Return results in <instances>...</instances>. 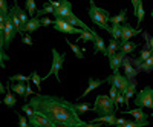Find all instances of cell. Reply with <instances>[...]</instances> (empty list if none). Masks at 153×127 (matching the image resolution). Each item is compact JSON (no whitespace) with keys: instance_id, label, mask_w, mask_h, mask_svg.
<instances>
[{"instance_id":"c3c4849f","label":"cell","mask_w":153,"mask_h":127,"mask_svg":"<svg viewBox=\"0 0 153 127\" xmlns=\"http://www.w3.org/2000/svg\"><path fill=\"white\" fill-rule=\"evenodd\" d=\"M0 94H2V95L6 94V89H5V86L2 84V80H0Z\"/></svg>"},{"instance_id":"9c48e42d","label":"cell","mask_w":153,"mask_h":127,"mask_svg":"<svg viewBox=\"0 0 153 127\" xmlns=\"http://www.w3.org/2000/svg\"><path fill=\"white\" fill-rule=\"evenodd\" d=\"M74 14L72 12V3L69 2V0H61V6L58 9H55L54 12V17L55 19H63V20H66L68 17H71Z\"/></svg>"},{"instance_id":"d6a6232c","label":"cell","mask_w":153,"mask_h":127,"mask_svg":"<svg viewBox=\"0 0 153 127\" xmlns=\"http://www.w3.org/2000/svg\"><path fill=\"white\" fill-rule=\"evenodd\" d=\"M31 81H34V84L37 86V89H42V86H40V84H42L43 78H42L40 75H38V74L35 72V71H34V72L31 74Z\"/></svg>"},{"instance_id":"11a10c76","label":"cell","mask_w":153,"mask_h":127,"mask_svg":"<svg viewBox=\"0 0 153 127\" xmlns=\"http://www.w3.org/2000/svg\"><path fill=\"white\" fill-rule=\"evenodd\" d=\"M152 127H153V126H152Z\"/></svg>"},{"instance_id":"ba28073f","label":"cell","mask_w":153,"mask_h":127,"mask_svg":"<svg viewBox=\"0 0 153 127\" xmlns=\"http://www.w3.org/2000/svg\"><path fill=\"white\" fill-rule=\"evenodd\" d=\"M17 29L14 26V23H12V19L9 16V12H8V17H6V22H5V31H3V37H5V48H9V45L12 43V40H14V37H16Z\"/></svg>"},{"instance_id":"8992f818","label":"cell","mask_w":153,"mask_h":127,"mask_svg":"<svg viewBox=\"0 0 153 127\" xmlns=\"http://www.w3.org/2000/svg\"><path fill=\"white\" fill-rule=\"evenodd\" d=\"M106 81L110 86H115L121 94H126L127 87H129V83H130V80L127 78L126 75H121L120 72H113L112 75H109V77L106 78Z\"/></svg>"},{"instance_id":"db71d44e","label":"cell","mask_w":153,"mask_h":127,"mask_svg":"<svg viewBox=\"0 0 153 127\" xmlns=\"http://www.w3.org/2000/svg\"><path fill=\"white\" fill-rule=\"evenodd\" d=\"M31 127H32V126H31Z\"/></svg>"},{"instance_id":"60d3db41","label":"cell","mask_w":153,"mask_h":127,"mask_svg":"<svg viewBox=\"0 0 153 127\" xmlns=\"http://www.w3.org/2000/svg\"><path fill=\"white\" fill-rule=\"evenodd\" d=\"M117 95H118V89L115 87V86H112V87H110V91H109V97L115 100V98H117Z\"/></svg>"},{"instance_id":"e0dca14e","label":"cell","mask_w":153,"mask_h":127,"mask_svg":"<svg viewBox=\"0 0 153 127\" xmlns=\"http://www.w3.org/2000/svg\"><path fill=\"white\" fill-rule=\"evenodd\" d=\"M117 117H115V113H110V115H104V117H98V118H94L91 123H103V124H106V126H110V127H113V126H117Z\"/></svg>"},{"instance_id":"836d02e7","label":"cell","mask_w":153,"mask_h":127,"mask_svg":"<svg viewBox=\"0 0 153 127\" xmlns=\"http://www.w3.org/2000/svg\"><path fill=\"white\" fill-rule=\"evenodd\" d=\"M113 127H147V124H146V123H138V121H135V123L127 121L126 124H121V126H113Z\"/></svg>"},{"instance_id":"7a4b0ae2","label":"cell","mask_w":153,"mask_h":127,"mask_svg":"<svg viewBox=\"0 0 153 127\" xmlns=\"http://www.w3.org/2000/svg\"><path fill=\"white\" fill-rule=\"evenodd\" d=\"M87 14H89V17H91L92 23L97 25L98 28L104 29V31H107V32L110 31V26L107 25L109 20H110V14H109L106 9L97 6L94 0H91V6H89V9H87Z\"/></svg>"},{"instance_id":"484cf974","label":"cell","mask_w":153,"mask_h":127,"mask_svg":"<svg viewBox=\"0 0 153 127\" xmlns=\"http://www.w3.org/2000/svg\"><path fill=\"white\" fill-rule=\"evenodd\" d=\"M54 12H55V8L52 6V5H51V3H45L43 5V8L42 9H38L37 11V14L35 16H38V17H42V16H48V14H54Z\"/></svg>"},{"instance_id":"7402d4cb","label":"cell","mask_w":153,"mask_h":127,"mask_svg":"<svg viewBox=\"0 0 153 127\" xmlns=\"http://www.w3.org/2000/svg\"><path fill=\"white\" fill-rule=\"evenodd\" d=\"M120 51V45H118V40H115V39H112L110 40V43H109V46H107V58L110 60L115 54H117Z\"/></svg>"},{"instance_id":"ab89813d","label":"cell","mask_w":153,"mask_h":127,"mask_svg":"<svg viewBox=\"0 0 153 127\" xmlns=\"http://www.w3.org/2000/svg\"><path fill=\"white\" fill-rule=\"evenodd\" d=\"M0 9H2L5 14H8V12H9V8H8V2H6V0H0Z\"/></svg>"},{"instance_id":"f35d334b","label":"cell","mask_w":153,"mask_h":127,"mask_svg":"<svg viewBox=\"0 0 153 127\" xmlns=\"http://www.w3.org/2000/svg\"><path fill=\"white\" fill-rule=\"evenodd\" d=\"M22 43H25V45H34V42H32V39H31V35L26 32L25 35H22Z\"/></svg>"},{"instance_id":"3957f363","label":"cell","mask_w":153,"mask_h":127,"mask_svg":"<svg viewBox=\"0 0 153 127\" xmlns=\"http://www.w3.org/2000/svg\"><path fill=\"white\" fill-rule=\"evenodd\" d=\"M118 110L115 100L110 98L109 95H97L95 97V104H94V112L98 117H104V115H110Z\"/></svg>"},{"instance_id":"681fc988","label":"cell","mask_w":153,"mask_h":127,"mask_svg":"<svg viewBox=\"0 0 153 127\" xmlns=\"http://www.w3.org/2000/svg\"><path fill=\"white\" fill-rule=\"evenodd\" d=\"M127 123V120H124V118H118L117 120V126H121V124H126Z\"/></svg>"},{"instance_id":"816d5d0a","label":"cell","mask_w":153,"mask_h":127,"mask_svg":"<svg viewBox=\"0 0 153 127\" xmlns=\"http://www.w3.org/2000/svg\"><path fill=\"white\" fill-rule=\"evenodd\" d=\"M150 16H152V17H153V9H152V12H150Z\"/></svg>"},{"instance_id":"d6986e66","label":"cell","mask_w":153,"mask_h":127,"mask_svg":"<svg viewBox=\"0 0 153 127\" xmlns=\"http://www.w3.org/2000/svg\"><path fill=\"white\" fill-rule=\"evenodd\" d=\"M109 22H110L112 25H123V23H127V9H126V8L121 9V11H120V14L110 17Z\"/></svg>"},{"instance_id":"30bf717a","label":"cell","mask_w":153,"mask_h":127,"mask_svg":"<svg viewBox=\"0 0 153 127\" xmlns=\"http://www.w3.org/2000/svg\"><path fill=\"white\" fill-rule=\"evenodd\" d=\"M121 28H123V37H121V40L118 42L120 46L124 45L126 42H129L132 37H135V35H138V34H141V32H143L141 29H135V28H132L129 23H123V25H121Z\"/></svg>"},{"instance_id":"4fadbf2b","label":"cell","mask_w":153,"mask_h":127,"mask_svg":"<svg viewBox=\"0 0 153 127\" xmlns=\"http://www.w3.org/2000/svg\"><path fill=\"white\" fill-rule=\"evenodd\" d=\"M126 57H127V55L123 52V51H118V52L109 60V61H110V63H109L110 69H112L113 72H118V71H120V66H123V61H124Z\"/></svg>"},{"instance_id":"bcb514c9","label":"cell","mask_w":153,"mask_h":127,"mask_svg":"<svg viewBox=\"0 0 153 127\" xmlns=\"http://www.w3.org/2000/svg\"><path fill=\"white\" fill-rule=\"evenodd\" d=\"M31 95H32V89H31V86H29V83H28V84H26V94H25L23 98L26 100V98H29Z\"/></svg>"},{"instance_id":"7bdbcfd3","label":"cell","mask_w":153,"mask_h":127,"mask_svg":"<svg viewBox=\"0 0 153 127\" xmlns=\"http://www.w3.org/2000/svg\"><path fill=\"white\" fill-rule=\"evenodd\" d=\"M52 23H54V20H51L48 17H43L42 19V26H49V25H52Z\"/></svg>"},{"instance_id":"9a60e30c","label":"cell","mask_w":153,"mask_h":127,"mask_svg":"<svg viewBox=\"0 0 153 127\" xmlns=\"http://www.w3.org/2000/svg\"><path fill=\"white\" fill-rule=\"evenodd\" d=\"M26 84L28 83H25V81H16V83H11V86H9V83H8V89H11L16 95L23 98L25 94H26Z\"/></svg>"},{"instance_id":"f6af8a7d","label":"cell","mask_w":153,"mask_h":127,"mask_svg":"<svg viewBox=\"0 0 153 127\" xmlns=\"http://www.w3.org/2000/svg\"><path fill=\"white\" fill-rule=\"evenodd\" d=\"M132 2V8H133V12L138 9V6H139V3H143V0H130Z\"/></svg>"},{"instance_id":"2e32d148","label":"cell","mask_w":153,"mask_h":127,"mask_svg":"<svg viewBox=\"0 0 153 127\" xmlns=\"http://www.w3.org/2000/svg\"><path fill=\"white\" fill-rule=\"evenodd\" d=\"M94 35H95V42H94V49H95V52H94V54L101 52L103 55H106V57H107V46H106L104 40L101 39V37H100L97 32H94Z\"/></svg>"},{"instance_id":"83f0119b","label":"cell","mask_w":153,"mask_h":127,"mask_svg":"<svg viewBox=\"0 0 153 127\" xmlns=\"http://www.w3.org/2000/svg\"><path fill=\"white\" fill-rule=\"evenodd\" d=\"M25 8L28 11V16L34 17L37 14V5H35V0H25Z\"/></svg>"},{"instance_id":"7dc6e473","label":"cell","mask_w":153,"mask_h":127,"mask_svg":"<svg viewBox=\"0 0 153 127\" xmlns=\"http://www.w3.org/2000/svg\"><path fill=\"white\" fill-rule=\"evenodd\" d=\"M0 51H5V37H3V32H0Z\"/></svg>"},{"instance_id":"5b68a950","label":"cell","mask_w":153,"mask_h":127,"mask_svg":"<svg viewBox=\"0 0 153 127\" xmlns=\"http://www.w3.org/2000/svg\"><path fill=\"white\" fill-rule=\"evenodd\" d=\"M136 107H149L153 110V87H144L143 91H139L135 98Z\"/></svg>"},{"instance_id":"f907efd6","label":"cell","mask_w":153,"mask_h":127,"mask_svg":"<svg viewBox=\"0 0 153 127\" xmlns=\"http://www.w3.org/2000/svg\"><path fill=\"white\" fill-rule=\"evenodd\" d=\"M60 127H74V126H60Z\"/></svg>"},{"instance_id":"6da1fadb","label":"cell","mask_w":153,"mask_h":127,"mask_svg":"<svg viewBox=\"0 0 153 127\" xmlns=\"http://www.w3.org/2000/svg\"><path fill=\"white\" fill-rule=\"evenodd\" d=\"M34 112L42 113L43 117L52 120L58 126H74V127H83L86 121H83L75 110V106L71 101L52 97V95H42L35 94L29 98L28 103Z\"/></svg>"},{"instance_id":"e575fe53","label":"cell","mask_w":153,"mask_h":127,"mask_svg":"<svg viewBox=\"0 0 153 127\" xmlns=\"http://www.w3.org/2000/svg\"><path fill=\"white\" fill-rule=\"evenodd\" d=\"M17 117H19V127H31V124H29V121L25 118L22 113H19L17 112Z\"/></svg>"},{"instance_id":"52a82bcc","label":"cell","mask_w":153,"mask_h":127,"mask_svg":"<svg viewBox=\"0 0 153 127\" xmlns=\"http://www.w3.org/2000/svg\"><path fill=\"white\" fill-rule=\"evenodd\" d=\"M52 26H54L55 31L63 32V34H78V35H80V34L84 31V29H81V28L74 26V25H71L68 20H63V19H55L54 23H52Z\"/></svg>"},{"instance_id":"ffe728a7","label":"cell","mask_w":153,"mask_h":127,"mask_svg":"<svg viewBox=\"0 0 153 127\" xmlns=\"http://www.w3.org/2000/svg\"><path fill=\"white\" fill-rule=\"evenodd\" d=\"M136 81L135 80H130V83H129V87H127V91H126V94H124V97H126V104L129 106V101H130V98H133L135 97V94H136Z\"/></svg>"},{"instance_id":"ee69618b","label":"cell","mask_w":153,"mask_h":127,"mask_svg":"<svg viewBox=\"0 0 153 127\" xmlns=\"http://www.w3.org/2000/svg\"><path fill=\"white\" fill-rule=\"evenodd\" d=\"M46 2H48V3H51L55 9H58V8L61 6V0H60V2H55V0H46Z\"/></svg>"},{"instance_id":"7c38bea8","label":"cell","mask_w":153,"mask_h":127,"mask_svg":"<svg viewBox=\"0 0 153 127\" xmlns=\"http://www.w3.org/2000/svg\"><path fill=\"white\" fill-rule=\"evenodd\" d=\"M124 113H129V115H132L138 123H146V124H149L147 123V120H149V113H146L144 110H143V107H136V109H127V110H124Z\"/></svg>"},{"instance_id":"f1b7e54d","label":"cell","mask_w":153,"mask_h":127,"mask_svg":"<svg viewBox=\"0 0 153 127\" xmlns=\"http://www.w3.org/2000/svg\"><path fill=\"white\" fill-rule=\"evenodd\" d=\"M66 43L69 45V48L72 49V52L75 54V57H76V58H80V60H83V58H84V51H83L81 48H78V46L74 45V43H71L68 39H66Z\"/></svg>"},{"instance_id":"4dcf8cb0","label":"cell","mask_w":153,"mask_h":127,"mask_svg":"<svg viewBox=\"0 0 153 127\" xmlns=\"http://www.w3.org/2000/svg\"><path fill=\"white\" fill-rule=\"evenodd\" d=\"M16 81H25V83H29L31 81V75L26 77V75H22V74H17V75H12V77L8 78V83H16Z\"/></svg>"},{"instance_id":"74e56055","label":"cell","mask_w":153,"mask_h":127,"mask_svg":"<svg viewBox=\"0 0 153 127\" xmlns=\"http://www.w3.org/2000/svg\"><path fill=\"white\" fill-rule=\"evenodd\" d=\"M143 35H144V39H146V42H147V48H150V49L153 51V37H150L146 31L143 32Z\"/></svg>"},{"instance_id":"44dd1931","label":"cell","mask_w":153,"mask_h":127,"mask_svg":"<svg viewBox=\"0 0 153 127\" xmlns=\"http://www.w3.org/2000/svg\"><path fill=\"white\" fill-rule=\"evenodd\" d=\"M138 46H139L138 43H133L132 40H129V42H126L124 45H121V46H120V51H123V52H124L126 55H129V54H132V52H133V51H135Z\"/></svg>"},{"instance_id":"f5cc1de1","label":"cell","mask_w":153,"mask_h":127,"mask_svg":"<svg viewBox=\"0 0 153 127\" xmlns=\"http://www.w3.org/2000/svg\"><path fill=\"white\" fill-rule=\"evenodd\" d=\"M0 14H5V12H3V11H2V9H0Z\"/></svg>"},{"instance_id":"d590c367","label":"cell","mask_w":153,"mask_h":127,"mask_svg":"<svg viewBox=\"0 0 153 127\" xmlns=\"http://www.w3.org/2000/svg\"><path fill=\"white\" fill-rule=\"evenodd\" d=\"M124 103H126V97H124V94H121L118 91V95H117V98H115V104H117V107L120 109V106L124 104Z\"/></svg>"},{"instance_id":"5bb4252c","label":"cell","mask_w":153,"mask_h":127,"mask_svg":"<svg viewBox=\"0 0 153 127\" xmlns=\"http://www.w3.org/2000/svg\"><path fill=\"white\" fill-rule=\"evenodd\" d=\"M42 26V17H38V16H34L29 19V22L25 25V28H23V32H28V34H32L35 32L38 28Z\"/></svg>"},{"instance_id":"b9f144b4","label":"cell","mask_w":153,"mask_h":127,"mask_svg":"<svg viewBox=\"0 0 153 127\" xmlns=\"http://www.w3.org/2000/svg\"><path fill=\"white\" fill-rule=\"evenodd\" d=\"M103 123H91V121H86L83 127H101Z\"/></svg>"},{"instance_id":"cb8c5ba5","label":"cell","mask_w":153,"mask_h":127,"mask_svg":"<svg viewBox=\"0 0 153 127\" xmlns=\"http://www.w3.org/2000/svg\"><path fill=\"white\" fill-rule=\"evenodd\" d=\"M109 34L112 35V39H115V40L120 42L121 37H123V28H121V25H112Z\"/></svg>"},{"instance_id":"1f68e13d","label":"cell","mask_w":153,"mask_h":127,"mask_svg":"<svg viewBox=\"0 0 153 127\" xmlns=\"http://www.w3.org/2000/svg\"><path fill=\"white\" fill-rule=\"evenodd\" d=\"M74 106H75V110L78 112V115H83V113L89 112V109H91L89 103H74Z\"/></svg>"},{"instance_id":"f546056e","label":"cell","mask_w":153,"mask_h":127,"mask_svg":"<svg viewBox=\"0 0 153 127\" xmlns=\"http://www.w3.org/2000/svg\"><path fill=\"white\" fill-rule=\"evenodd\" d=\"M133 16H136V19H138V25H141V22L144 20V16H146V9H144V2L143 3H139V6H138V9L133 12Z\"/></svg>"},{"instance_id":"d4e9b609","label":"cell","mask_w":153,"mask_h":127,"mask_svg":"<svg viewBox=\"0 0 153 127\" xmlns=\"http://www.w3.org/2000/svg\"><path fill=\"white\" fill-rule=\"evenodd\" d=\"M94 32L95 31H83L81 34H80V37L76 39V42H83V43H86V42H95V35H94Z\"/></svg>"},{"instance_id":"277c9868","label":"cell","mask_w":153,"mask_h":127,"mask_svg":"<svg viewBox=\"0 0 153 127\" xmlns=\"http://www.w3.org/2000/svg\"><path fill=\"white\" fill-rule=\"evenodd\" d=\"M65 58H66L65 54H58V51H57L55 48H52V65H51L49 74L45 75L43 80H48L51 75H54V77L57 78V81L61 83V80H60V77H58V74H60V71L63 69V65H65Z\"/></svg>"},{"instance_id":"8fae6325","label":"cell","mask_w":153,"mask_h":127,"mask_svg":"<svg viewBox=\"0 0 153 127\" xmlns=\"http://www.w3.org/2000/svg\"><path fill=\"white\" fill-rule=\"evenodd\" d=\"M123 68L126 71V77L129 78V80H133L136 75H138V69L133 66V58L126 57L124 61H123Z\"/></svg>"},{"instance_id":"4316f807","label":"cell","mask_w":153,"mask_h":127,"mask_svg":"<svg viewBox=\"0 0 153 127\" xmlns=\"http://www.w3.org/2000/svg\"><path fill=\"white\" fill-rule=\"evenodd\" d=\"M3 104H6L8 107H14L16 104H17V98L12 95L11 92H9V89H8V92L5 94V98H3V101H2Z\"/></svg>"},{"instance_id":"ac0fdd59","label":"cell","mask_w":153,"mask_h":127,"mask_svg":"<svg viewBox=\"0 0 153 127\" xmlns=\"http://www.w3.org/2000/svg\"><path fill=\"white\" fill-rule=\"evenodd\" d=\"M106 80H95V78H92V77H89V80H87V83H89V86H87V89L83 92V95H80V98H84L87 94H91L94 89H98L101 84H103Z\"/></svg>"},{"instance_id":"603a6c76","label":"cell","mask_w":153,"mask_h":127,"mask_svg":"<svg viewBox=\"0 0 153 127\" xmlns=\"http://www.w3.org/2000/svg\"><path fill=\"white\" fill-rule=\"evenodd\" d=\"M138 71H144V72H152V69H153V55L150 57V58H147L146 61H143V63H139L138 66H135Z\"/></svg>"},{"instance_id":"8d00e7d4","label":"cell","mask_w":153,"mask_h":127,"mask_svg":"<svg viewBox=\"0 0 153 127\" xmlns=\"http://www.w3.org/2000/svg\"><path fill=\"white\" fill-rule=\"evenodd\" d=\"M5 61H9V55L5 52V51H0V68H5Z\"/></svg>"}]
</instances>
